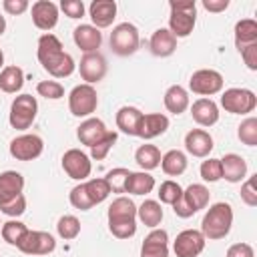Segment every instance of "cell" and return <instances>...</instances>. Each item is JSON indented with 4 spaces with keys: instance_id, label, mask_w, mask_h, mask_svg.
Listing matches in <instances>:
<instances>
[{
    "instance_id": "obj_2",
    "label": "cell",
    "mask_w": 257,
    "mask_h": 257,
    "mask_svg": "<svg viewBox=\"0 0 257 257\" xmlns=\"http://www.w3.org/2000/svg\"><path fill=\"white\" fill-rule=\"evenodd\" d=\"M108 231L116 239H131L137 233V205L128 197H116L106 211Z\"/></svg>"
},
{
    "instance_id": "obj_50",
    "label": "cell",
    "mask_w": 257,
    "mask_h": 257,
    "mask_svg": "<svg viewBox=\"0 0 257 257\" xmlns=\"http://www.w3.org/2000/svg\"><path fill=\"white\" fill-rule=\"evenodd\" d=\"M241 58H243V62H245V66L249 70H257V42L245 46L241 50Z\"/></svg>"
},
{
    "instance_id": "obj_53",
    "label": "cell",
    "mask_w": 257,
    "mask_h": 257,
    "mask_svg": "<svg viewBox=\"0 0 257 257\" xmlns=\"http://www.w3.org/2000/svg\"><path fill=\"white\" fill-rule=\"evenodd\" d=\"M4 30H6V18L0 14V36L4 34Z\"/></svg>"
},
{
    "instance_id": "obj_14",
    "label": "cell",
    "mask_w": 257,
    "mask_h": 257,
    "mask_svg": "<svg viewBox=\"0 0 257 257\" xmlns=\"http://www.w3.org/2000/svg\"><path fill=\"white\" fill-rule=\"evenodd\" d=\"M106 70H108V64L100 52H90V54H84L80 58L78 72H80V78L84 80V84L100 82L106 76Z\"/></svg>"
},
{
    "instance_id": "obj_29",
    "label": "cell",
    "mask_w": 257,
    "mask_h": 257,
    "mask_svg": "<svg viewBox=\"0 0 257 257\" xmlns=\"http://www.w3.org/2000/svg\"><path fill=\"white\" fill-rule=\"evenodd\" d=\"M165 213H163V207L159 201L155 199H147L143 201L141 207H137V219L145 225V227H151V229H157L163 221Z\"/></svg>"
},
{
    "instance_id": "obj_55",
    "label": "cell",
    "mask_w": 257,
    "mask_h": 257,
    "mask_svg": "<svg viewBox=\"0 0 257 257\" xmlns=\"http://www.w3.org/2000/svg\"><path fill=\"white\" fill-rule=\"evenodd\" d=\"M0 227H2V223H0Z\"/></svg>"
},
{
    "instance_id": "obj_26",
    "label": "cell",
    "mask_w": 257,
    "mask_h": 257,
    "mask_svg": "<svg viewBox=\"0 0 257 257\" xmlns=\"http://www.w3.org/2000/svg\"><path fill=\"white\" fill-rule=\"evenodd\" d=\"M163 102H165V108L171 112V114H183L189 106H191V98H189V90L181 84H173L165 90V96H163Z\"/></svg>"
},
{
    "instance_id": "obj_41",
    "label": "cell",
    "mask_w": 257,
    "mask_h": 257,
    "mask_svg": "<svg viewBox=\"0 0 257 257\" xmlns=\"http://www.w3.org/2000/svg\"><path fill=\"white\" fill-rule=\"evenodd\" d=\"M199 173H201V179L207 181V183H217L221 181L223 173H221V161L219 159H213V157H207L201 167H199Z\"/></svg>"
},
{
    "instance_id": "obj_19",
    "label": "cell",
    "mask_w": 257,
    "mask_h": 257,
    "mask_svg": "<svg viewBox=\"0 0 257 257\" xmlns=\"http://www.w3.org/2000/svg\"><path fill=\"white\" fill-rule=\"evenodd\" d=\"M169 128V116L163 114V112H143V118H141V124H139V133L137 137L145 139V141H151V139H157L161 135H165Z\"/></svg>"
},
{
    "instance_id": "obj_13",
    "label": "cell",
    "mask_w": 257,
    "mask_h": 257,
    "mask_svg": "<svg viewBox=\"0 0 257 257\" xmlns=\"http://www.w3.org/2000/svg\"><path fill=\"white\" fill-rule=\"evenodd\" d=\"M207 239L199 229H185L173 241V251L177 257H199L205 249Z\"/></svg>"
},
{
    "instance_id": "obj_48",
    "label": "cell",
    "mask_w": 257,
    "mask_h": 257,
    "mask_svg": "<svg viewBox=\"0 0 257 257\" xmlns=\"http://www.w3.org/2000/svg\"><path fill=\"white\" fill-rule=\"evenodd\" d=\"M2 8L10 16H20V14H24L30 8V4H28V0H4L2 2Z\"/></svg>"
},
{
    "instance_id": "obj_11",
    "label": "cell",
    "mask_w": 257,
    "mask_h": 257,
    "mask_svg": "<svg viewBox=\"0 0 257 257\" xmlns=\"http://www.w3.org/2000/svg\"><path fill=\"white\" fill-rule=\"evenodd\" d=\"M12 159L16 161H34L42 155L44 151V141L38 137V135H20L16 139L10 141V147H8Z\"/></svg>"
},
{
    "instance_id": "obj_34",
    "label": "cell",
    "mask_w": 257,
    "mask_h": 257,
    "mask_svg": "<svg viewBox=\"0 0 257 257\" xmlns=\"http://www.w3.org/2000/svg\"><path fill=\"white\" fill-rule=\"evenodd\" d=\"M161 151L155 147V145H141L137 151H135V161L137 165L141 167V171H155L159 165H161Z\"/></svg>"
},
{
    "instance_id": "obj_49",
    "label": "cell",
    "mask_w": 257,
    "mask_h": 257,
    "mask_svg": "<svg viewBox=\"0 0 257 257\" xmlns=\"http://www.w3.org/2000/svg\"><path fill=\"white\" fill-rule=\"evenodd\" d=\"M225 257H255V251L249 243H233L227 249Z\"/></svg>"
},
{
    "instance_id": "obj_32",
    "label": "cell",
    "mask_w": 257,
    "mask_h": 257,
    "mask_svg": "<svg viewBox=\"0 0 257 257\" xmlns=\"http://www.w3.org/2000/svg\"><path fill=\"white\" fill-rule=\"evenodd\" d=\"M209 199H211V193L209 189L203 185V183H193L189 185L187 189H183V201L197 213L201 209H205L209 205Z\"/></svg>"
},
{
    "instance_id": "obj_10",
    "label": "cell",
    "mask_w": 257,
    "mask_h": 257,
    "mask_svg": "<svg viewBox=\"0 0 257 257\" xmlns=\"http://www.w3.org/2000/svg\"><path fill=\"white\" fill-rule=\"evenodd\" d=\"M62 171L70 179L82 183V181H86L90 177V171H92L90 157L80 149H68L62 155Z\"/></svg>"
},
{
    "instance_id": "obj_3",
    "label": "cell",
    "mask_w": 257,
    "mask_h": 257,
    "mask_svg": "<svg viewBox=\"0 0 257 257\" xmlns=\"http://www.w3.org/2000/svg\"><path fill=\"white\" fill-rule=\"evenodd\" d=\"M231 227H233V207L229 203L221 201V203H215L207 209V213L203 215L199 231L203 233L205 239L219 241L231 233Z\"/></svg>"
},
{
    "instance_id": "obj_36",
    "label": "cell",
    "mask_w": 257,
    "mask_h": 257,
    "mask_svg": "<svg viewBox=\"0 0 257 257\" xmlns=\"http://www.w3.org/2000/svg\"><path fill=\"white\" fill-rule=\"evenodd\" d=\"M84 189H86V193H88V197H90L92 205H98V203L106 201V199H108V195H110V187H108V183H106V179H104V177L84 181Z\"/></svg>"
},
{
    "instance_id": "obj_33",
    "label": "cell",
    "mask_w": 257,
    "mask_h": 257,
    "mask_svg": "<svg viewBox=\"0 0 257 257\" xmlns=\"http://www.w3.org/2000/svg\"><path fill=\"white\" fill-rule=\"evenodd\" d=\"M155 189V177L147 171H137L128 175V181H126V187H124V193H131V195H149L151 191Z\"/></svg>"
},
{
    "instance_id": "obj_23",
    "label": "cell",
    "mask_w": 257,
    "mask_h": 257,
    "mask_svg": "<svg viewBox=\"0 0 257 257\" xmlns=\"http://www.w3.org/2000/svg\"><path fill=\"white\" fill-rule=\"evenodd\" d=\"M191 116L199 126H213L219 120V106L211 98H197L191 104Z\"/></svg>"
},
{
    "instance_id": "obj_45",
    "label": "cell",
    "mask_w": 257,
    "mask_h": 257,
    "mask_svg": "<svg viewBox=\"0 0 257 257\" xmlns=\"http://www.w3.org/2000/svg\"><path fill=\"white\" fill-rule=\"evenodd\" d=\"M24 211H26V197L24 195H18L16 199L0 205V213L6 215V217H10V219H16V217L24 215Z\"/></svg>"
},
{
    "instance_id": "obj_51",
    "label": "cell",
    "mask_w": 257,
    "mask_h": 257,
    "mask_svg": "<svg viewBox=\"0 0 257 257\" xmlns=\"http://www.w3.org/2000/svg\"><path fill=\"white\" fill-rule=\"evenodd\" d=\"M203 8L207 12L219 14V12H225L229 8V0H203Z\"/></svg>"
},
{
    "instance_id": "obj_24",
    "label": "cell",
    "mask_w": 257,
    "mask_h": 257,
    "mask_svg": "<svg viewBox=\"0 0 257 257\" xmlns=\"http://www.w3.org/2000/svg\"><path fill=\"white\" fill-rule=\"evenodd\" d=\"M24 191V177L18 171L0 173V205L16 199Z\"/></svg>"
},
{
    "instance_id": "obj_38",
    "label": "cell",
    "mask_w": 257,
    "mask_h": 257,
    "mask_svg": "<svg viewBox=\"0 0 257 257\" xmlns=\"http://www.w3.org/2000/svg\"><path fill=\"white\" fill-rule=\"evenodd\" d=\"M157 195H159V203H163V205H171V207H173V205L181 199V195H183V187H181L177 181L167 179V181L161 183Z\"/></svg>"
},
{
    "instance_id": "obj_17",
    "label": "cell",
    "mask_w": 257,
    "mask_h": 257,
    "mask_svg": "<svg viewBox=\"0 0 257 257\" xmlns=\"http://www.w3.org/2000/svg\"><path fill=\"white\" fill-rule=\"evenodd\" d=\"M106 133H108V128H106V124H104L100 118L88 116V118H84V120L78 124V128H76V139L80 141V145H84V147L90 149V147H94L98 141H102Z\"/></svg>"
},
{
    "instance_id": "obj_6",
    "label": "cell",
    "mask_w": 257,
    "mask_h": 257,
    "mask_svg": "<svg viewBox=\"0 0 257 257\" xmlns=\"http://www.w3.org/2000/svg\"><path fill=\"white\" fill-rule=\"evenodd\" d=\"M98 106V94L92 84H76L68 94V110L72 116L88 118Z\"/></svg>"
},
{
    "instance_id": "obj_30",
    "label": "cell",
    "mask_w": 257,
    "mask_h": 257,
    "mask_svg": "<svg viewBox=\"0 0 257 257\" xmlns=\"http://www.w3.org/2000/svg\"><path fill=\"white\" fill-rule=\"evenodd\" d=\"M24 86V70L16 64L4 66L0 70V90L6 94H16Z\"/></svg>"
},
{
    "instance_id": "obj_4",
    "label": "cell",
    "mask_w": 257,
    "mask_h": 257,
    "mask_svg": "<svg viewBox=\"0 0 257 257\" xmlns=\"http://www.w3.org/2000/svg\"><path fill=\"white\" fill-rule=\"evenodd\" d=\"M169 32L175 38H187L197 22V2L195 0H171L169 2Z\"/></svg>"
},
{
    "instance_id": "obj_39",
    "label": "cell",
    "mask_w": 257,
    "mask_h": 257,
    "mask_svg": "<svg viewBox=\"0 0 257 257\" xmlns=\"http://www.w3.org/2000/svg\"><path fill=\"white\" fill-rule=\"evenodd\" d=\"M237 139L247 147H257V118L247 116L237 126Z\"/></svg>"
},
{
    "instance_id": "obj_43",
    "label": "cell",
    "mask_w": 257,
    "mask_h": 257,
    "mask_svg": "<svg viewBox=\"0 0 257 257\" xmlns=\"http://www.w3.org/2000/svg\"><path fill=\"white\" fill-rule=\"evenodd\" d=\"M128 175H131V171L128 169H122V167H116V169L108 171L104 179H106V183L110 187V193H124Z\"/></svg>"
},
{
    "instance_id": "obj_42",
    "label": "cell",
    "mask_w": 257,
    "mask_h": 257,
    "mask_svg": "<svg viewBox=\"0 0 257 257\" xmlns=\"http://www.w3.org/2000/svg\"><path fill=\"white\" fill-rule=\"evenodd\" d=\"M116 139H118V135H116L114 131H108V133L104 135L102 141H98L94 147H90V159H94V161H102V159H106V155H108L110 149L114 147Z\"/></svg>"
},
{
    "instance_id": "obj_22",
    "label": "cell",
    "mask_w": 257,
    "mask_h": 257,
    "mask_svg": "<svg viewBox=\"0 0 257 257\" xmlns=\"http://www.w3.org/2000/svg\"><path fill=\"white\" fill-rule=\"evenodd\" d=\"M221 173L225 181L229 183H241L247 179V161L237 153H227L221 159Z\"/></svg>"
},
{
    "instance_id": "obj_15",
    "label": "cell",
    "mask_w": 257,
    "mask_h": 257,
    "mask_svg": "<svg viewBox=\"0 0 257 257\" xmlns=\"http://www.w3.org/2000/svg\"><path fill=\"white\" fill-rule=\"evenodd\" d=\"M58 6L50 0H38L32 4L30 8V16H32V24L38 30L50 32L56 24H58Z\"/></svg>"
},
{
    "instance_id": "obj_47",
    "label": "cell",
    "mask_w": 257,
    "mask_h": 257,
    "mask_svg": "<svg viewBox=\"0 0 257 257\" xmlns=\"http://www.w3.org/2000/svg\"><path fill=\"white\" fill-rule=\"evenodd\" d=\"M241 201L247 207H255L257 205V191L253 187V177H247L241 185Z\"/></svg>"
},
{
    "instance_id": "obj_1",
    "label": "cell",
    "mask_w": 257,
    "mask_h": 257,
    "mask_svg": "<svg viewBox=\"0 0 257 257\" xmlns=\"http://www.w3.org/2000/svg\"><path fill=\"white\" fill-rule=\"evenodd\" d=\"M38 62L42 68L52 76V78H68L76 70L74 58L64 52L60 40L52 32H44L38 38V48H36Z\"/></svg>"
},
{
    "instance_id": "obj_8",
    "label": "cell",
    "mask_w": 257,
    "mask_h": 257,
    "mask_svg": "<svg viewBox=\"0 0 257 257\" xmlns=\"http://www.w3.org/2000/svg\"><path fill=\"white\" fill-rule=\"evenodd\" d=\"M223 74L213 68H199L189 78V90L199 94L201 98L219 94L223 90Z\"/></svg>"
},
{
    "instance_id": "obj_5",
    "label": "cell",
    "mask_w": 257,
    "mask_h": 257,
    "mask_svg": "<svg viewBox=\"0 0 257 257\" xmlns=\"http://www.w3.org/2000/svg\"><path fill=\"white\" fill-rule=\"evenodd\" d=\"M38 114V102L36 96L32 94H18L12 104H10V112H8V122L12 128L16 131H26L32 126V122L36 120Z\"/></svg>"
},
{
    "instance_id": "obj_52",
    "label": "cell",
    "mask_w": 257,
    "mask_h": 257,
    "mask_svg": "<svg viewBox=\"0 0 257 257\" xmlns=\"http://www.w3.org/2000/svg\"><path fill=\"white\" fill-rule=\"evenodd\" d=\"M173 211H175V215H177V217H181V219H189V217H193V215H195V211H193V209L183 201V195H181V199L173 205Z\"/></svg>"
},
{
    "instance_id": "obj_35",
    "label": "cell",
    "mask_w": 257,
    "mask_h": 257,
    "mask_svg": "<svg viewBox=\"0 0 257 257\" xmlns=\"http://www.w3.org/2000/svg\"><path fill=\"white\" fill-rule=\"evenodd\" d=\"M28 233V227L22 223V221H18V219H8L6 223H2V227H0V235H2V239L8 243V245H12V247H18V243L22 241V237Z\"/></svg>"
},
{
    "instance_id": "obj_37",
    "label": "cell",
    "mask_w": 257,
    "mask_h": 257,
    "mask_svg": "<svg viewBox=\"0 0 257 257\" xmlns=\"http://www.w3.org/2000/svg\"><path fill=\"white\" fill-rule=\"evenodd\" d=\"M56 233L64 241H72L80 235V221L74 215H62L56 223Z\"/></svg>"
},
{
    "instance_id": "obj_7",
    "label": "cell",
    "mask_w": 257,
    "mask_h": 257,
    "mask_svg": "<svg viewBox=\"0 0 257 257\" xmlns=\"http://www.w3.org/2000/svg\"><path fill=\"white\" fill-rule=\"evenodd\" d=\"M141 44V36H139V28L131 22H120L112 28L110 32V50L116 56H131L139 50Z\"/></svg>"
},
{
    "instance_id": "obj_21",
    "label": "cell",
    "mask_w": 257,
    "mask_h": 257,
    "mask_svg": "<svg viewBox=\"0 0 257 257\" xmlns=\"http://www.w3.org/2000/svg\"><path fill=\"white\" fill-rule=\"evenodd\" d=\"M88 16L94 28H108L116 18V2L114 0H92L88 6Z\"/></svg>"
},
{
    "instance_id": "obj_31",
    "label": "cell",
    "mask_w": 257,
    "mask_h": 257,
    "mask_svg": "<svg viewBox=\"0 0 257 257\" xmlns=\"http://www.w3.org/2000/svg\"><path fill=\"white\" fill-rule=\"evenodd\" d=\"M235 46L241 52L245 46L257 42V20L253 18H243L235 24Z\"/></svg>"
},
{
    "instance_id": "obj_18",
    "label": "cell",
    "mask_w": 257,
    "mask_h": 257,
    "mask_svg": "<svg viewBox=\"0 0 257 257\" xmlns=\"http://www.w3.org/2000/svg\"><path fill=\"white\" fill-rule=\"evenodd\" d=\"M72 40L84 54H90V52H98L102 44V34L92 24H78L72 32Z\"/></svg>"
},
{
    "instance_id": "obj_16",
    "label": "cell",
    "mask_w": 257,
    "mask_h": 257,
    "mask_svg": "<svg viewBox=\"0 0 257 257\" xmlns=\"http://www.w3.org/2000/svg\"><path fill=\"white\" fill-rule=\"evenodd\" d=\"M213 137L203 128H191L185 135V149L189 155L197 159H207L213 151Z\"/></svg>"
},
{
    "instance_id": "obj_9",
    "label": "cell",
    "mask_w": 257,
    "mask_h": 257,
    "mask_svg": "<svg viewBox=\"0 0 257 257\" xmlns=\"http://www.w3.org/2000/svg\"><path fill=\"white\" fill-rule=\"evenodd\" d=\"M221 106L231 114H249L257 106V96L249 88H227L221 94Z\"/></svg>"
},
{
    "instance_id": "obj_54",
    "label": "cell",
    "mask_w": 257,
    "mask_h": 257,
    "mask_svg": "<svg viewBox=\"0 0 257 257\" xmlns=\"http://www.w3.org/2000/svg\"><path fill=\"white\" fill-rule=\"evenodd\" d=\"M4 68V52H2V48H0V70Z\"/></svg>"
},
{
    "instance_id": "obj_27",
    "label": "cell",
    "mask_w": 257,
    "mask_h": 257,
    "mask_svg": "<svg viewBox=\"0 0 257 257\" xmlns=\"http://www.w3.org/2000/svg\"><path fill=\"white\" fill-rule=\"evenodd\" d=\"M141 118H143V112L137 108V106H120L116 110V128L128 137H137L139 133V124H141Z\"/></svg>"
},
{
    "instance_id": "obj_40",
    "label": "cell",
    "mask_w": 257,
    "mask_h": 257,
    "mask_svg": "<svg viewBox=\"0 0 257 257\" xmlns=\"http://www.w3.org/2000/svg\"><path fill=\"white\" fill-rule=\"evenodd\" d=\"M68 201H70V205H72L74 209H78V211H88V209L94 207L92 201H90V197H88V193H86V189H84V181L70 189Z\"/></svg>"
},
{
    "instance_id": "obj_44",
    "label": "cell",
    "mask_w": 257,
    "mask_h": 257,
    "mask_svg": "<svg viewBox=\"0 0 257 257\" xmlns=\"http://www.w3.org/2000/svg\"><path fill=\"white\" fill-rule=\"evenodd\" d=\"M38 96H44L46 100H58L64 96V86L58 80H40L36 84Z\"/></svg>"
},
{
    "instance_id": "obj_20",
    "label": "cell",
    "mask_w": 257,
    "mask_h": 257,
    "mask_svg": "<svg viewBox=\"0 0 257 257\" xmlns=\"http://www.w3.org/2000/svg\"><path fill=\"white\" fill-rule=\"evenodd\" d=\"M141 257H169V233L165 229H153L141 245Z\"/></svg>"
},
{
    "instance_id": "obj_46",
    "label": "cell",
    "mask_w": 257,
    "mask_h": 257,
    "mask_svg": "<svg viewBox=\"0 0 257 257\" xmlns=\"http://www.w3.org/2000/svg\"><path fill=\"white\" fill-rule=\"evenodd\" d=\"M58 10L64 12V16L76 20V18H82L84 16V2L82 0H60L58 4Z\"/></svg>"
},
{
    "instance_id": "obj_12",
    "label": "cell",
    "mask_w": 257,
    "mask_h": 257,
    "mask_svg": "<svg viewBox=\"0 0 257 257\" xmlns=\"http://www.w3.org/2000/svg\"><path fill=\"white\" fill-rule=\"evenodd\" d=\"M24 255H48L56 249V239L46 231H30L22 237V241L16 247Z\"/></svg>"
},
{
    "instance_id": "obj_25",
    "label": "cell",
    "mask_w": 257,
    "mask_h": 257,
    "mask_svg": "<svg viewBox=\"0 0 257 257\" xmlns=\"http://www.w3.org/2000/svg\"><path fill=\"white\" fill-rule=\"evenodd\" d=\"M149 48H151V52H153L155 56L167 58V56H171V54L177 50V38L169 32V28H157V30L151 34Z\"/></svg>"
},
{
    "instance_id": "obj_28",
    "label": "cell",
    "mask_w": 257,
    "mask_h": 257,
    "mask_svg": "<svg viewBox=\"0 0 257 257\" xmlns=\"http://www.w3.org/2000/svg\"><path fill=\"white\" fill-rule=\"evenodd\" d=\"M187 165H189L187 155L183 151H179V149H171L161 157V165L159 167L163 169V173L167 177H179V175H183L187 171Z\"/></svg>"
}]
</instances>
